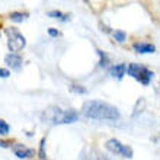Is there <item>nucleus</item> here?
Masks as SVG:
<instances>
[{
  "instance_id": "ddd939ff",
  "label": "nucleus",
  "mask_w": 160,
  "mask_h": 160,
  "mask_svg": "<svg viewBox=\"0 0 160 160\" xmlns=\"http://www.w3.org/2000/svg\"><path fill=\"white\" fill-rule=\"evenodd\" d=\"M9 130H10V127H9V124L4 119H0V135H6L9 132Z\"/></svg>"
},
{
  "instance_id": "39448f33",
  "label": "nucleus",
  "mask_w": 160,
  "mask_h": 160,
  "mask_svg": "<svg viewBox=\"0 0 160 160\" xmlns=\"http://www.w3.org/2000/svg\"><path fill=\"white\" fill-rule=\"evenodd\" d=\"M4 63L8 64L12 70H21L22 67V58L18 54H13V52H10V54L4 57Z\"/></svg>"
},
{
  "instance_id": "6ab92c4d",
  "label": "nucleus",
  "mask_w": 160,
  "mask_h": 160,
  "mask_svg": "<svg viewBox=\"0 0 160 160\" xmlns=\"http://www.w3.org/2000/svg\"><path fill=\"white\" fill-rule=\"evenodd\" d=\"M48 34H50L51 37H57V35H58V31H55V29H48Z\"/></svg>"
},
{
  "instance_id": "1a4fd4ad",
  "label": "nucleus",
  "mask_w": 160,
  "mask_h": 160,
  "mask_svg": "<svg viewBox=\"0 0 160 160\" xmlns=\"http://www.w3.org/2000/svg\"><path fill=\"white\" fill-rule=\"evenodd\" d=\"M152 77H153V73L148 70V68H146V67H141V70H140V74H138V77H137V80H138L141 84H148L150 83V80H152Z\"/></svg>"
},
{
  "instance_id": "4468645a",
  "label": "nucleus",
  "mask_w": 160,
  "mask_h": 160,
  "mask_svg": "<svg viewBox=\"0 0 160 160\" xmlns=\"http://www.w3.org/2000/svg\"><path fill=\"white\" fill-rule=\"evenodd\" d=\"M114 38L117 39V41H119V42L125 41V32H122V31H115V32H114Z\"/></svg>"
},
{
  "instance_id": "f3484780",
  "label": "nucleus",
  "mask_w": 160,
  "mask_h": 160,
  "mask_svg": "<svg viewBox=\"0 0 160 160\" xmlns=\"http://www.w3.org/2000/svg\"><path fill=\"white\" fill-rule=\"evenodd\" d=\"M98 52H99V55H101V66H105L106 64V55L105 54H102V51H98Z\"/></svg>"
},
{
  "instance_id": "dca6fc26",
  "label": "nucleus",
  "mask_w": 160,
  "mask_h": 160,
  "mask_svg": "<svg viewBox=\"0 0 160 160\" xmlns=\"http://www.w3.org/2000/svg\"><path fill=\"white\" fill-rule=\"evenodd\" d=\"M9 74H10L9 70H4V68L0 67V77H9Z\"/></svg>"
},
{
  "instance_id": "9d476101",
  "label": "nucleus",
  "mask_w": 160,
  "mask_h": 160,
  "mask_svg": "<svg viewBox=\"0 0 160 160\" xmlns=\"http://www.w3.org/2000/svg\"><path fill=\"white\" fill-rule=\"evenodd\" d=\"M140 70H141V66H138V64H130V66L127 67V73H128L131 77H134V79L138 77Z\"/></svg>"
},
{
  "instance_id": "7ed1b4c3",
  "label": "nucleus",
  "mask_w": 160,
  "mask_h": 160,
  "mask_svg": "<svg viewBox=\"0 0 160 160\" xmlns=\"http://www.w3.org/2000/svg\"><path fill=\"white\" fill-rule=\"evenodd\" d=\"M6 34H8V47L13 54H15L16 51H21L22 48L26 45L25 37H23L16 28H8V29H6Z\"/></svg>"
},
{
  "instance_id": "f03ea898",
  "label": "nucleus",
  "mask_w": 160,
  "mask_h": 160,
  "mask_svg": "<svg viewBox=\"0 0 160 160\" xmlns=\"http://www.w3.org/2000/svg\"><path fill=\"white\" fill-rule=\"evenodd\" d=\"M42 119L48 124H72L76 122L79 119V114L76 111L68 109V111H63L61 108H48V109L42 114Z\"/></svg>"
},
{
  "instance_id": "0eeeda50",
  "label": "nucleus",
  "mask_w": 160,
  "mask_h": 160,
  "mask_svg": "<svg viewBox=\"0 0 160 160\" xmlns=\"http://www.w3.org/2000/svg\"><path fill=\"white\" fill-rule=\"evenodd\" d=\"M134 50L140 54H148V52H154L156 47L153 44H148V42H137V44H134Z\"/></svg>"
},
{
  "instance_id": "9b49d317",
  "label": "nucleus",
  "mask_w": 160,
  "mask_h": 160,
  "mask_svg": "<svg viewBox=\"0 0 160 160\" xmlns=\"http://www.w3.org/2000/svg\"><path fill=\"white\" fill-rule=\"evenodd\" d=\"M48 16L55 18V19H60V21H67V19H68L67 15L61 13L60 10H51V12H48Z\"/></svg>"
},
{
  "instance_id": "aec40b11",
  "label": "nucleus",
  "mask_w": 160,
  "mask_h": 160,
  "mask_svg": "<svg viewBox=\"0 0 160 160\" xmlns=\"http://www.w3.org/2000/svg\"><path fill=\"white\" fill-rule=\"evenodd\" d=\"M0 147H9V143H6V141H2V140H0Z\"/></svg>"
},
{
  "instance_id": "20e7f679",
  "label": "nucleus",
  "mask_w": 160,
  "mask_h": 160,
  "mask_svg": "<svg viewBox=\"0 0 160 160\" xmlns=\"http://www.w3.org/2000/svg\"><path fill=\"white\" fill-rule=\"evenodd\" d=\"M106 148L111 150L112 153L115 154H121L122 157H127V159H131L132 157V148L125 146V144H122L119 140L117 138H111L106 141Z\"/></svg>"
},
{
  "instance_id": "f257e3e1",
  "label": "nucleus",
  "mask_w": 160,
  "mask_h": 160,
  "mask_svg": "<svg viewBox=\"0 0 160 160\" xmlns=\"http://www.w3.org/2000/svg\"><path fill=\"white\" fill-rule=\"evenodd\" d=\"M82 114L86 118L90 119H108V121H115L119 119V111L114 105H111L108 102L103 101H88L84 102L83 108H82Z\"/></svg>"
},
{
  "instance_id": "a211bd4d",
  "label": "nucleus",
  "mask_w": 160,
  "mask_h": 160,
  "mask_svg": "<svg viewBox=\"0 0 160 160\" xmlns=\"http://www.w3.org/2000/svg\"><path fill=\"white\" fill-rule=\"evenodd\" d=\"M72 90H74L77 93H86V89L84 88H74V86H72Z\"/></svg>"
},
{
  "instance_id": "6e6552de",
  "label": "nucleus",
  "mask_w": 160,
  "mask_h": 160,
  "mask_svg": "<svg viewBox=\"0 0 160 160\" xmlns=\"http://www.w3.org/2000/svg\"><path fill=\"white\" fill-rule=\"evenodd\" d=\"M109 74L112 77H117V79H122V77L127 74V66L125 64H117V66H112L109 68Z\"/></svg>"
},
{
  "instance_id": "423d86ee",
  "label": "nucleus",
  "mask_w": 160,
  "mask_h": 160,
  "mask_svg": "<svg viewBox=\"0 0 160 160\" xmlns=\"http://www.w3.org/2000/svg\"><path fill=\"white\" fill-rule=\"evenodd\" d=\"M13 152L16 154L19 159H26V157H31L34 154V150H31V148L25 147V146H22V144H16L15 147H13Z\"/></svg>"
},
{
  "instance_id": "f8f14e48",
  "label": "nucleus",
  "mask_w": 160,
  "mask_h": 160,
  "mask_svg": "<svg viewBox=\"0 0 160 160\" xmlns=\"http://www.w3.org/2000/svg\"><path fill=\"white\" fill-rule=\"evenodd\" d=\"M9 18L15 22H22L26 18V15H23V13H21V12H13V13H10V16Z\"/></svg>"
},
{
  "instance_id": "2eb2a0df",
  "label": "nucleus",
  "mask_w": 160,
  "mask_h": 160,
  "mask_svg": "<svg viewBox=\"0 0 160 160\" xmlns=\"http://www.w3.org/2000/svg\"><path fill=\"white\" fill-rule=\"evenodd\" d=\"M44 147H45V138H42V140H41V144H39V157H41V159H45Z\"/></svg>"
}]
</instances>
